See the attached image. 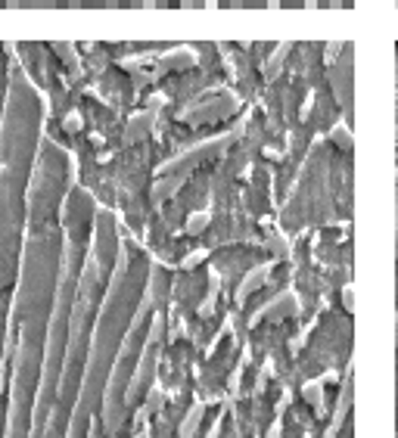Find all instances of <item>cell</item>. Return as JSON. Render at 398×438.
<instances>
[{"instance_id": "5b68a950", "label": "cell", "mask_w": 398, "mask_h": 438, "mask_svg": "<svg viewBox=\"0 0 398 438\" xmlns=\"http://www.w3.org/2000/svg\"><path fill=\"white\" fill-rule=\"evenodd\" d=\"M342 305H346V311L355 308V295H351V289H342Z\"/></svg>"}, {"instance_id": "6da1fadb", "label": "cell", "mask_w": 398, "mask_h": 438, "mask_svg": "<svg viewBox=\"0 0 398 438\" xmlns=\"http://www.w3.org/2000/svg\"><path fill=\"white\" fill-rule=\"evenodd\" d=\"M296 311V295L293 292H283V295H277L271 305H264V311H258L255 317H252V323L262 321V317H274V321H280V317H289Z\"/></svg>"}, {"instance_id": "3957f363", "label": "cell", "mask_w": 398, "mask_h": 438, "mask_svg": "<svg viewBox=\"0 0 398 438\" xmlns=\"http://www.w3.org/2000/svg\"><path fill=\"white\" fill-rule=\"evenodd\" d=\"M305 398H308V401L321 410L324 407V386H321V382H308V386H305Z\"/></svg>"}, {"instance_id": "7a4b0ae2", "label": "cell", "mask_w": 398, "mask_h": 438, "mask_svg": "<svg viewBox=\"0 0 398 438\" xmlns=\"http://www.w3.org/2000/svg\"><path fill=\"white\" fill-rule=\"evenodd\" d=\"M268 270H271V268H255V270H252V274H246V280H243V286H240V292H237V298H240V302H243V298H246L249 292H255V289L264 283V277H268Z\"/></svg>"}, {"instance_id": "277c9868", "label": "cell", "mask_w": 398, "mask_h": 438, "mask_svg": "<svg viewBox=\"0 0 398 438\" xmlns=\"http://www.w3.org/2000/svg\"><path fill=\"white\" fill-rule=\"evenodd\" d=\"M333 140L342 146V149H351V137H349V131H346V124H340V128L333 131Z\"/></svg>"}]
</instances>
